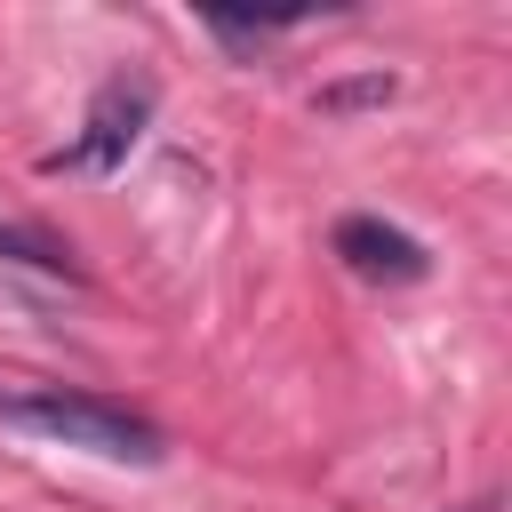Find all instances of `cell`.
<instances>
[{
	"instance_id": "cell-2",
	"label": "cell",
	"mask_w": 512,
	"mask_h": 512,
	"mask_svg": "<svg viewBox=\"0 0 512 512\" xmlns=\"http://www.w3.org/2000/svg\"><path fill=\"white\" fill-rule=\"evenodd\" d=\"M144 120H152V88H144V80H104L96 104H88V120H80V136H72L64 152H48V168H56V176H112V168L136 152Z\"/></svg>"
},
{
	"instance_id": "cell-5",
	"label": "cell",
	"mask_w": 512,
	"mask_h": 512,
	"mask_svg": "<svg viewBox=\"0 0 512 512\" xmlns=\"http://www.w3.org/2000/svg\"><path fill=\"white\" fill-rule=\"evenodd\" d=\"M392 88H400V80H392V72H352V80H328V88H320V96H312V104H320V112H328V120H336V112H360V104H384V96H392Z\"/></svg>"
},
{
	"instance_id": "cell-4",
	"label": "cell",
	"mask_w": 512,
	"mask_h": 512,
	"mask_svg": "<svg viewBox=\"0 0 512 512\" xmlns=\"http://www.w3.org/2000/svg\"><path fill=\"white\" fill-rule=\"evenodd\" d=\"M0 264H32V272H48V280H72V272H80L72 248L48 240V232H32V224H0Z\"/></svg>"
},
{
	"instance_id": "cell-6",
	"label": "cell",
	"mask_w": 512,
	"mask_h": 512,
	"mask_svg": "<svg viewBox=\"0 0 512 512\" xmlns=\"http://www.w3.org/2000/svg\"><path fill=\"white\" fill-rule=\"evenodd\" d=\"M472 512H488V504H472Z\"/></svg>"
},
{
	"instance_id": "cell-3",
	"label": "cell",
	"mask_w": 512,
	"mask_h": 512,
	"mask_svg": "<svg viewBox=\"0 0 512 512\" xmlns=\"http://www.w3.org/2000/svg\"><path fill=\"white\" fill-rule=\"evenodd\" d=\"M336 256H344L360 280H424V272H432L424 240L400 232V224H384V216H344V224H336Z\"/></svg>"
},
{
	"instance_id": "cell-1",
	"label": "cell",
	"mask_w": 512,
	"mask_h": 512,
	"mask_svg": "<svg viewBox=\"0 0 512 512\" xmlns=\"http://www.w3.org/2000/svg\"><path fill=\"white\" fill-rule=\"evenodd\" d=\"M0 416L8 424H32L64 448H88V456H112V464H160V432L120 408V400H96V392H64V384H32V392H0Z\"/></svg>"
}]
</instances>
